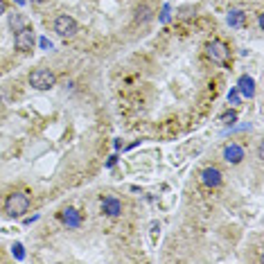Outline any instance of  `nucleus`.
<instances>
[{
  "instance_id": "obj_12",
  "label": "nucleus",
  "mask_w": 264,
  "mask_h": 264,
  "mask_svg": "<svg viewBox=\"0 0 264 264\" xmlns=\"http://www.w3.org/2000/svg\"><path fill=\"white\" fill-rule=\"evenodd\" d=\"M9 27L14 32H18V30H23V27H25V23H23V18L18 14H14V16H9Z\"/></svg>"
},
{
  "instance_id": "obj_8",
  "label": "nucleus",
  "mask_w": 264,
  "mask_h": 264,
  "mask_svg": "<svg viewBox=\"0 0 264 264\" xmlns=\"http://www.w3.org/2000/svg\"><path fill=\"white\" fill-rule=\"evenodd\" d=\"M102 212L108 217H118V215H122V203L116 197H106L102 201Z\"/></svg>"
},
{
  "instance_id": "obj_9",
  "label": "nucleus",
  "mask_w": 264,
  "mask_h": 264,
  "mask_svg": "<svg viewBox=\"0 0 264 264\" xmlns=\"http://www.w3.org/2000/svg\"><path fill=\"white\" fill-rule=\"evenodd\" d=\"M237 90L242 93L244 97H253L255 95V82L253 77H249V74H242L239 77V84H237Z\"/></svg>"
},
{
  "instance_id": "obj_14",
  "label": "nucleus",
  "mask_w": 264,
  "mask_h": 264,
  "mask_svg": "<svg viewBox=\"0 0 264 264\" xmlns=\"http://www.w3.org/2000/svg\"><path fill=\"white\" fill-rule=\"evenodd\" d=\"M235 120H237V113H226V116H223V124H235Z\"/></svg>"
},
{
  "instance_id": "obj_13",
  "label": "nucleus",
  "mask_w": 264,
  "mask_h": 264,
  "mask_svg": "<svg viewBox=\"0 0 264 264\" xmlns=\"http://www.w3.org/2000/svg\"><path fill=\"white\" fill-rule=\"evenodd\" d=\"M11 253L18 257V260H23V257H25V253H23V246H21V244H14V246H11Z\"/></svg>"
},
{
  "instance_id": "obj_10",
  "label": "nucleus",
  "mask_w": 264,
  "mask_h": 264,
  "mask_svg": "<svg viewBox=\"0 0 264 264\" xmlns=\"http://www.w3.org/2000/svg\"><path fill=\"white\" fill-rule=\"evenodd\" d=\"M61 221L66 223L68 228H79V223H82V217H79V212L74 208H68L61 212Z\"/></svg>"
},
{
  "instance_id": "obj_19",
  "label": "nucleus",
  "mask_w": 264,
  "mask_h": 264,
  "mask_svg": "<svg viewBox=\"0 0 264 264\" xmlns=\"http://www.w3.org/2000/svg\"><path fill=\"white\" fill-rule=\"evenodd\" d=\"M32 3H43V0H32Z\"/></svg>"
},
{
  "instance_id": "obj_16",
  "label": "nucleus",
  "mask_w": 264,
  "mask_h": 264,
  "mask_svg": "<svg viewBox=\"0 0 264 264\" xmlns=\"http://www.w3.org/2000/svg\"><path fill=\"white\" fill-rule=\"evenodd\" d=\"M5 11H7V5H5V0H0V16H3Z\"/></svg>"
},
{
  "instance_id": "obj_2",
  "label": "nucleus",
  "mask_w": 264,
  "mask_h": 264,
  "mask_svg": "<svg viewBox=\"0 0 264 264\" xmlns=\"http://www.w3.org/2000/svg\"><path fill=\"white\" fill-rule=\"evenodd\" d=\"M56 84V74L48 68H36L30 72V86L36 90H50Z\"/></svg>"
},
{
  "instance_id": "obj_18",
  "label": "nucleus",
  "mask_w": 264,
  "mask_h": 264,
  "mask_svg": "<svg viewBox=\"0 0 264 264\" xmlns=\"http://www.w3.org/2000/svg\"><path fill=\"white\" fill-rule=\"evenodd\" d=\"M16 3H18V5H21V7H23V5H25V3H27V0H16Z\"/></svg>"
},
{
  "instance_id": "obj_17",
  "label": "nucleus",
  "mask_w": 264,
  "mask_h": 264,
  "mask_svg": "<svg viewBox=\"0 0 264 264\" xmlns=\"http://www.w3.org/2000/svg\"><path fill=\"white\" fill-rule=\"evenodd\" d=\"M228 102H233V104H235V102H237V95L231 93V95H228Z\"/></svg>"
},
{
  "instance_id": "obj_6",
  "label": "nucleus",
  "mask_w": 264,
  "mask_h": 264,
  "mask_svg": "<svg viewBox=\"0 0 264 264\" xmlns=\"http://www.w3.org/2000/svg\"><path fill=\"white\" fill-rule=\"evenodd\" d=\"M201 183L205 187H219L221 185V172L217 167H205L201 172Z\"/></svg>"
},
{
  "instance_id": "obj_3",
  "label": "nucleus",
  "mask_w": 264,
  "mask_h": 264,
  "mask_svg": "<svg viewBox=\"0 0 264 264\" xmlns=\"http://www.w3.org/2000/svg\"><path fill=\"white\" fill-rule=\"evenodd\" d=\"M54 32L59 34V36H64V39H70L77 34V21L72 18V16H68V14H59L54 18Z\"/></svg>"
},
{
  "instance_id": "obj_15",
  "label": "nucleus",
  "mask_w": 264,
  "mask_h": 264,
  "mask_svg": "<svg viewBox=\"0 0 264 264\" xmlns=\"http://www.w3.org/2000/svg\"><path fill=\"white\" fill-rule=\"evenodd\" d=\"M41 48L43 50H52V43H50L48 39H41Z\"/></svg>"
},
{
  "instance_id": "obj_1",
  "label": "nucleus",
  "mask_w": 264,
  "mask_h": 264,
  "mask_svg": "<svg viewBox=\"0 0 264 264\" xmlns=\"http://www.w3.org/2000/svg\"><path fill=\"white\" fill-rule=\"evenodd\" d=\"M30 210V197L25 192H14L5 201V215L7 217H23Z\"/></svg>"
},
{
  "instance_id": "obj_11",
  "label": "nucleus",
  "mask_w": 264,
  "mask_h": 264,
  "mask_svg": "<svg viewBox=\"0 0 264 264\" xmlns=\"http://www.w3.org/2000/svg\"><path fill=\"white\" fill-rule=\"evenodd\" d=\"M228 25L231 27H244V23H246V14L242 9H233L231 14H228Z\"/></svg>"
},
{
  "instance_id": "obj_7",
  "label": "nucleus",
  "mask_w": 264,
  "mask_h": 264,
  "mask_svg": "<svg viewBox=\"0 0 264 264\" xmlns=\"http://www.w3.org/2000/svg\"><path fill=\"white\" fill-rule=\"evenodd\" d=\"M223 160L231 165H239L244 160V149L239 145H235V142H231V145L223 149Z\"/></svg>"
},
{
  "instance_id": "obj_4",
  "label": "nucleus",
  "mask_w": 264,
  "mask_h": 264,
  "mask_svg": "<svg viewBox=\"0 0 264 264\" xmlns=\"http://www.w3.org/2000/svg\"><path fill=\"white\" fill-rule=\"evenodd\" d=\"M205 54H208V59L215 61V64H226L228 61V45L223 41H210L205 45Z\"/></svg>"
},
{
  "instance_id": "obj_5",
  "label": "nucleus",
  "mask_w": 264,
  "mask_h": 264,
  "mask_svg": "<svg viewBox=\"0 0 264 264\" xmlns=\"http://www.w3.org/2000/svg\"><path fill=\"white\" fill-rule=\"evenodd\" d=\"M14 43H16V50H18V52H30L34 48V30L30 25H25L23 30L16 32Z\"/></svg>"
}]
</instances>
